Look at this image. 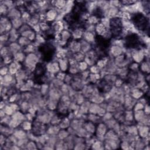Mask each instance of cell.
Returning a JSON list of instances; mask_svg holds the SVG:
<instances>
[{"instance_id":"6da1fadb","label":"cell","mask_w":150,"mask_h":150,"mask_svg":"<svg viewBox=\"0 0 150 150\" xmlns=\"http://www.w3.org/2000/svg\"><path fill=\"white\" fill-rule=\"evenodd\" d=\"M87 12V8L84 2H76L71 12L66 15L64 20L69 25L71 29H77L84 26V20L82 16Z\"/></svg>"},{"instance_id":"7a4b0ae2","label":"cell","mask_w":150,"mask_h":150,"mask_svg":"<svg viewBox=\"0 0 150 150\" xmlns=\"http://www.w3.org/2000/svg\"><path fill=\"white\" fill-rule=\"evenodd\" d=\"M96 52L98 56L105 57L108 54L110 45V39L105 38L102 36L97 35L96 36Z\"/></svg>"},{"instance_id":"3957f363","label":"cell","mask_w":150,"mask_h":150,"mask_svg":"<svg viewBox=\"0 0 150 150\" xmlns=\"http://www.w3.org/2000/svg\"><path fill=\"white\" fill-rule=\"evenodd\" d=\"M131 21L135 28L142 32H146L149 29V19L141 13H135L132 15Z\"/></svg>"},{"instance_id":"277c9868","label":"cell","mask_w":150,"mask_h":150,"mask_svg":"<svg viewBox=\"0 0 150 150\" xmlns=\"http://www.w3.org/2000/svg\"><path fill=\"white\" fill-rule=\"evenodd\" d=\"M125 46L128 49H141L144 45L139 37L135 33L127 35L125 39Z\"/></svg>"},{"instance_id":"5b68a950","label":"cell","mask_w":150,"mask_h":150,"mask_svg":"<svg viewBox=\"0 0 150 150\" xmlns=\"http://www.w3.org/2000/svg\"><path fill=\"white\" fill-rule=\"evenodd\" d=\"M39 50L42 54V59L46 62L50 61L55 53V47L49 43L42 44L39 47Z\"/></svg>"},{"instance_id":"8992f818","label":"cell","mask_w":150,"mask_h":150,"mask_svg":"<svg viewBox=\"0 0 150 150\" xmlns=\"http://www.w3.org/2000/svg\"><path fill=\"white\" fill-rule=\"evenodd\" d=\"M110 30L114 38L119 37L122 32V24L121 19L119 18H113L110 22Z\"/></svg>"},{"instance_id":"52a82bcc","label":"cell","mask_w":150,"mask_h":150,"mask_svg":"<svg viewBox=\"0 0 150 150\" xmlns=\"http://www.w3.org/2000/svg\"><path fill=\"white\" fill-rule=\"evenodd\" d=\"M46 73L45 65L42 63H38L36 64L34 71V80L36 83L41 84L43 83V77Z\"/></svg>"}]
</instances>
